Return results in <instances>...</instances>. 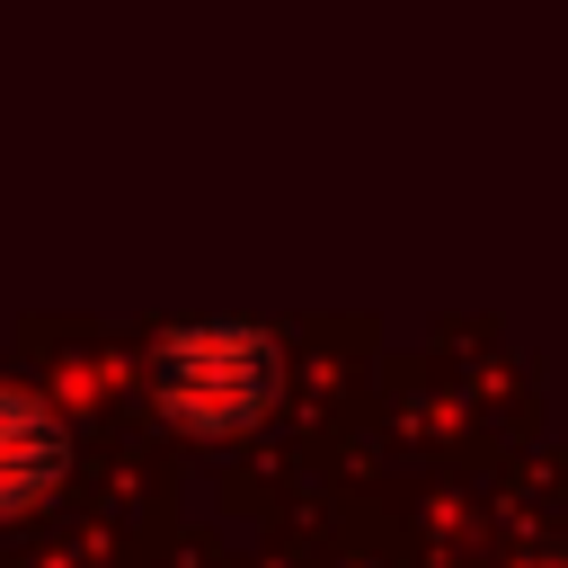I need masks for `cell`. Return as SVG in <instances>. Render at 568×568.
<instances>
[{
    "instance_id": "obj_1",
    "label": "cell",
    "mask_w": 568,
    "mask_h": 568,
    "mask_svg": "<svg viewBox=\"0 0 568 568\" xmlns=\"http://www.w3.org/2000/svg\"><path fill=\"white\" fill-rule=\"evenodd\" d=\"M142 373H151V408L178 435L222 444V435H248V426L275 417V399H284V337L266 320H231V311L222 320H169L151 337Z\"/></svg>"
},
{
    "instance_id": "obj_2",
    "label": "cell",
    "mask_w": 568,
    "mask_h": 568,
    "mask_svg": "<svg viewBox=\"0 0 568 568\" xmlns=\"http://www.w3.org/2000/svg\"><path fill=\"white\" fill-rule=\"evenodd\" d=\"M71 479V417L27 390V382H0V524H27L62 497Z\"/></svg>"
}]
</instances>
